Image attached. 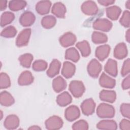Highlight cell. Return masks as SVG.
I'll use <instances>...</instances> for the list:
<instances>
[{"mask_svg": "<svg viewBox=\"0 0 130 130\" xmlns=\"http://www.w3.org/2000/svg\"><path fill=\"white\" fill-rule=\"evenodd\" d=\"M98 2L102 5H103L104 6H107L113 4L115 1L112 0H101L98 1Z\"/></svg>", "mask_w": 130, "mask_h": 130, "instance_id": "obj_44", "label": "cell"}, {"mask_svg": "<svg viewBox=\"0 0 130 130\" xmlns=\"http://www.w3.org/2000/svg\"><path fill=\"white\" fill-rule=\"evenodd\" d=\"M72 128L74 129H88V125L84 120H80L73 124Z\"/></svg>", "mask_w": 130, "mask_h": 130, "instance_id": "obj_39", "label": "cell"}, {"mask_svg": "<svg viewBox=\"0 0 130 130\" xmlns=\"http://www.w3.org/2000/svg\"><path fill=\"white\" fill-rule=\"evenodd\" d=\"M35 21V16L31 12L23 13L19 18V22L23 26L31 25Z\"/></svg>", "mask_w": 130, "mask_h": 130, "instance_id": "obj_11", "label": "cell"}, {"mask_svg": "<svg viewBox=\"0 0 130 130\" xmlns=\"http://www.w3.org/2000/svg\"><path fill=\"white\" fill-rule=\"evenodd\" d=\"M31 34V29L26 28L21 31L18 35L16 40V44L18 47H22L27 45L28 43L30 36Z\"/></svg>", "mask_w": 130, "mask_h": 130, "instance_id": "obj_4", "label": "cell"}, {"mask_svg": "<svg viewBox=\"0 0 130 130\" xmlns=\"http://www.w3.org/2000/svg\"><path fill=\"white\" fill-rule=\"evenodd\" d=\"M69 90L74 97L78 98L83 95L85 88L81 81L74 80L69 85Z\"/></svg>", "mask_w": 130, "mask_h": 130, "instance_id": "obj_2", "label": "cell"}, {"mask_svg": "<svg viewBox=\"0 0 130 130\" xmlns=\"http://www.w3.org/2000/svg\"><path fill=\"white\" fill-rule=\"evenodd\" d=\"M56 22V19L54 16L52 15H48L42 18L41 24L44 28L49 29L55 25Z\"/></svg>", "mask_w": 130, "mask_h": 130, "instance_id": "obj_30", "label": "cell"}, {"mask_svg": "<svg viewBox=\"0 0 130 130\" xmlns=\"http://www.w3.org/2000/svg\"><path fill=\"white\" fill-rule=\"evenodd\" d=\"M11 82L9 76L5 73H1L0 75V88H7L10 86Z\"/></svg>", "mask_w": 130, "mask_h": 130, "instance_id": "obj_36", "label": "cell"}, {"mask_svg": "<svg viewBox=\"0 0 130 130\" xmlns=\"http://www.w3.org/2000/svg\"><path fill=\"white\" fill-rule=\"evenodd\" d=\"M1 104L4 106H10L14 103V99L12 95L8 92L4 91L0 95Z\"/></svg>", "mask_w": 130, "mask_h": 130, "instance_id": "obj_24", "label": "cell"}, {"mask_svg": "<svg viewBox=\"0 0 130 130\" xmlns=\"http://www.w3.org/2000/svg\"><path fill=\"white\" fill-rule=\"evenodd\" d=\"M76 47L79 49L83 57H87L90 54V47L87 41L84 40L78 42L76 44Z\"/></svg>", "mask_w": 130, "mask_h": 130, "instance_id": "obj_28", "label": "cell"}, {"mask_svg": "<svg viewBox=\"0 0 130 130\" xmlns=\"http://www.w3.org/2000/svg\"><path fill=\"white\" fill-rule=\"evenodd\" d=\"M120 112L124 117L129 118V104H122L120 106Z\"/></svg>", "mask_w": 130, "mask_h": 130, "instance_id": "obj_40", "label": "cell"}, {"mask_svg": "<svg viewBox=\"0 0 130 130\" xmlns=\"http://www.w3.org/2000/svg\"><path fill=\"white\" fill-rule=\"evenodd\" d=\"M51 3L48 1H42L39 2L36 6L37 12L41 15H45L49 12Z\"/></svg>", "mask_w": 130, "mask_h": 130, "instance_id": "obj_17", "label": "cell"}, {"mask_svg": "<svg viewBox=\"0 0 130 130\" xmlns=\"http://www.w3.org/2000/svg\"><path fill=\"white\" fill-rule=\"evenodd\" d=\"M82 11L85 14L93 15L98 11V7L96 4L93 1H86L84 2L81 6Z\"/></svg>", "mask_w": 130, "mask_h": 130, "instance_id": "obj_7", "label": "cell"}, {"mask_svg": "<svg viewBox=\"0 0 130 130\" xmlns=\"http://www.w3.org/2000/svg\"><path fill=\"white\" fill-rule=\"evenodd\" d=\"M79 54L75 48H71L66 50L65 55L66 59L71 60L74 62H77L79 59Z\"/></svg>", "mask_w": 130, "mask_h": 130, "instance_id": "obj_29", "label": "cell"}, {"mask_svg": "<svg viewBox=\"0 0 130 130\" xmlns=\"http://www.w3.org/2000/svg\"><path fill=\"white\" fill-rule=\"evenodd\" d=\"M63 125L62 119L57 116H53L45 121V125L48 129H58Z\"/></svg>", "mask_w": 130, "mask_h": 130, "instance_id": "obj_5", "label": "cell"}, {"mask_svg": "<svg viewBox=\"0 0 130 130\" xmlns=\"http://www.w3.org/2000/svg\"><path fill=\"white\" fill-rule=\"evenodd\" d=\"M119 22L120 24L124 27H128L129 26V12L128 11H124Z\"/></svg>", "mask_w": 130, "mask_h": 130, "instance_id": "obj_38", "label": "cell"}, {"mask_svg": "<svg viewBox=\"0 0 130 130\" xmlns=\"http://www.w3.org/2000/svg\"><path fill=\"white\" fill-rule=\"evenodd\" d=\"M121 14V9L119 7L114 6L106 9V14L107 17L111 20H115L118 19Z\"/></svg>", "mask_w": 130, "mask_h": 130, "instance_id": "obj_27", "label": "cell"}, {"mask_svg": "<svg viewBox=\"0 0 130 130\" xmlns=\"http://www.w3.org/2000/svg\"><path fill=\"white\" fill-rule=\"evenodd\" d=\"M129 72V59L128 58L124 61L122 70H121V75L123 76H125Z\"/></svg>", "mask_w": 130, "mask_h": 130, "instance_id": "obj_41", "label": "cell"}, {"mask_svg": "<svg viewBox=\"0 0 130 130\" xmlns=\"http://www.w3.org/2000/svg\"><path fill=\"white\" fill-rule=\"evenodd\" d=\"M80 112L79 108L75 106L72 105L66 109L64 112L66 118L70 121H72L77 119L80 116Z\"/></svg>", "mask_w": 130, "mask_h": 130, "instance_id": "obj_9", "label": "cell"}, {"mask_svg": "<svg viewBox=\"0 0 130 130\" xmlns=\"http://www.w3.org/2000/svg\"><path fill=\"white\" fill-rule=\"evenodd\" d=\"M17 33V30L13 26H9L4 28L1 32V36L5 38L14 37Z\"/></svg>", "mask_w": 130, "mask_h": 130, "instance_id": "obj_35", "label": "cell"}, {"mask_svg": "<svg viewBox=\"0 0 130 130\" xmlns=\"http://www.w3.org/2000/svg\"><path fill=\"white\" fill-rule=\"evenodd\" d=\"M34 80L31 73L28 71L22 72L19 76L18 82L20 85H27L30 84Z\"/></svg>", "mask_w": 130, "mask_h": 130, "instance_id": "obj_20", "label": "cell"}, {"mask_svg": "<svg viewBox=\"0 0 130 130\" xmlns=\"http://www.w3.org/2000/svg\"><path fill=\"white\" fill-rule=\"evenodd\" d=\"M127 54V48L125 44L123 43H120L117 44L114 51V56L117 59H122Z\"/></svg>", "mask_w": 130, "mask_h": 130, "instance_id": "obj_18", "label": "cell"}, {"mask_svg": "<svg viewBox=\"0 0 130 130\" xmlns=\"http://www.w3.org/2000/svg\"><path fill=\"white\" fill-rule=\"evenodd\" d=\"M19 118L15 115H10L8 116L4 123L5 127L8 129H15L19 126Z\"/></svg>", "mask_w": 130, "mask_h": 130, "instance_id": "obj_12", "label": "cell"}, {"mask_svg": "<svg viewBox=\"0 0 130 130\" xmlns=\"http://www.w3.org/2000/svg\"><path fill=\"white\" fill-rule=\"evenodd\" d=\"M75 69L76 68L74 64L69 61H65L61 70V74L65 78H70L74 75Z\"/></svg>", "mask_w": 130, "mask_h": 130, "instance_id": "obj_14", "label": "cell"}, {"mask_svg": "<svg viewBox=\"0 0 130 130\" xmlns=\"http://www.w3.org/2000/svg\"><path fill=\"white\" fill-rule=\"evenodd\" d=\"M110 47L108 45H104L99 46L95 50V56L101 61L106 59L109 54Z\"/></svg>", "mask_w": 130, "mask_h": 130, "instance_id": "obj_13", "label": "cell"}, {"mask_svg": "<svg viewBox=\"0 0 130 130\" xmlns=\"http://www.w3.org/2000/svg\"><path fill=\"white\" fill-rule=\"evenodd\" d=\"M60 67V62L57 59H53L51 62L49 69L47 71V74L48 76L50 78H52L57 75L59 73Z\"/></svg>", "mask_w": 130, "mask_h": 130, "instance_id": "obj_16", "label": "cell"}, {"mask_svg": "<svg viewBox=\"0 0 130 130\" xmlns=\"http://www.w3.org/2000/svg\"><path fill=\"white\" fill-rule=\"evenodd\" d=\"M116 95L114 91L103 90L100 93L101 100L109 103H113L116 99Z\"/></svg>", "mask_w": 130, "mask_h": 130, "instance_id": "obj_22", "label": "cell"}, {"mask_svg": "<svg viewBox=\"0 0 130 130\" xmlns=\"http://www.w3.org/2000/svg\"><path fill=\"white\" fill-rule=\"evenodd\" d=\"M112 26L111 21L106 19H99L96 20L93 23V27L95 29L103 31H109Z\"/></svg>", "mask_w": 130, "mask_h": 130, "instance_id": "obj_6", "label": "cell"}, {"mask_svg": "<svg viewBox=\"0 0 130 130\" xmlns=\"http://www.w3.org/2000/svg\"><path fill=\"white\" fill-rule=\"evenodd\" d=\"M20 64L25 68H29L33 60V56L29 53H26L21 55L18 58Z\"/></svg>", "mask_w": 130, "mask_h": 130, "instance_id": "obj_34", "label": "cell"}, {"mask_svg": "<svg viewBox=\"0 0 130 130\" xmlns=\"http://www.w3.org/2000/svg\"><path fill=\"white\" fill-rule=\"evenodd\" d=\"M26 5V2L23 1H11L9 2V8L13 11H17L23 9Z\"/></svg>", "mask_w": 130, "mask_h": 130, "instance_id": "obj_32", "label": "cell"}, {"mask_svg": "<svg viewBox=\"0 0 130 130\" xmlns=\"http://www.w3.org/2000/svg\"><path fill=\"white\" fill-rule=\"evenodd\" d=\"M120 128L121 129H128L129 130L130 129V123L129 121L126 119H123L121 121L120 123Z\"/></svg>", "mask_w": 130, "mask_h": 130, "instance_id": "obj_42", "label": "cell"}, {"mask_svg": "<svg viewBox=\"0 0 130 130\" xmlns=\"http://www.w3.org/2000/svg\"><path fill=\"white\" fill-rule=\"evenodd\" d=\"M122 87L123 89H127L129 88V76L125 78L122 83Z\"/></svg>", "mask_w": 130, "mask_h": 130, "instance_id": "obj_43", "label": "cell"}, {"mask_svg": "<svg viewBox=\"0 0 130 130\" xmlns=\"http://www.w3.org/2000/svg\"><path fill=\"white\" fill-rule=\"evenodd\" d=\"M129 3H130V1H128L126 3V5H125V7L127 8V9H129Z\"/></svg>", "mask_w": 130, "mask_h": 130, "instance_id": "obj_48", "label": "cell"}, {"mask_svg": "<svg viewBox=\"0 0 130 130\" xmlns=\"http://www.w3.org/2000/svg\"><path fill=\"white\" fill-rule=\"evenodd\" d=\"M99 83L101 86L108 88H113L115 85V80L103 73L100 78Z\"/></svg>", "mask_w": 130, "mask_h": 130, "instance_id": "obj_15", "label": "cell"}, {"mask_svg": "<svg viewBox=\"0 0 130 130\" xmlns=\"http://www.w3.org/2000/svg\"><path fill=\"white\" fill-rule=\"evenodd\" d=\"M102 65L96 59H92L88 63L87 71L89 75L93 78H97L101 70Z\"/></svg>", "mask_w": 130, "mask_h": 130, "instance_id": "obj_3", "label": "cell"}, {"mask_svg": "<svg viewBox=\"0 0 130 130\" xmlns=\"http://www.w3.org/2000/svg\"><path fill=\"white\" fill-rule=\"evenodd\" d=\"M67 86L66 81L63 78L58 76L54 79L52 82V87L56 92H59L64 90Z\"/></svg>", "mask_w": 130, "mask_h": 130, "instance_id": "obj_23", "label": "cell"}, {"mask_svg": "<svg viewBox=\"0 0 130 130\" xmlns=\"http://www.w3.org/2000/svg\"><path fill=\"white\" fill-rule=\"evenodd\" d=\"M126 39L128 42H129V29L127 30L126 34Z\"/></svg>", "mask_w": 130, "mask_h": 130, "instance_id": "obj_46", "label": "cell"}, {"mask_svg": "<svg viewBox=\"0 0 130 130\" xmlns=\"http://www.w3.org/2000/svg\"><path fill=\"white\" fill-rule=\"evenodd\" d=\"M72 102V98L68 92H63L59 94L56 99V102L58 105L61 107L66 106Z\"/></svg>", "mask_w": 130, "mask_h": 130, "instance_id": "obj_25", "label": "cell"}, {"mask_svg": "<svg viewBox=\"0 0 130 130\" xmlns=\"http://www.w3.org/2000/svg\"><path fill=\"white\" fill-rule=\"evenodd\" d=\"M96 113L97 115L100 118H112L115 114V110L112 106L102 103L98 107Z\"/></svg>", "mask_w": 130, "mask_h": 130, "instance_id": "obj_1", "label": "cell"}, {"mask_svg": "<svg viewBox=\"0 0 130 130\" xmlns=\"http://www.w3.org/2000/svg\"><path fill=\"white\" fill-rule=\"evenodd\" d=\"M76 41V36L70 32H66L59 38L60 44L64 47H67L73 45Z\"/></svg>", "mask_w": 130, "mask_h": 130, "instance_id": "obj_10", "label": "cell"}, {"mask_svg": "<svg viewBox=\"0 0 130 130\" xmlns=\"http://www.w3.org/2000/svg\"><path fill=\"white\" fill-rule=\"evenodd\" d=\"M107 36L102 32L94 31L92 35V41L95 44H102L107 41Z\"/></svg>", "mask_w": 130, "mask_h": 130, "instance_id": "obj_33", "label": "cell"}, {"mask_svg": "<svg viewBox=\"0 0 130 130\" xmlns=\"http://www.w3.org/2000/svg\"><path fill=\"white\" fill-rule=\"evenodd\" d=\"M7 1H0V10L3 11L6 9L7 7Z\"/></svg>", "mask_w": 130, "mask_h": 130, "instance_id": "obj_45", "label": "cell"}, {"mask_svg": "<svg viewBox=\"0 0 130 130\" xmlns=\"http://www.w3.org/2000/svg\"><path fill=\"white\" fill-rule=\"evenodd\" d=\"M28 129H41L40 127H39L38 126H36V125H34L30 127L29 128H28Z\"/></svg>", "mask_w": 130, "mask_h": 130, "instance_id": "obj_47", "label": "cell"}, {"mask_svg": "<svg viewBox=\"0 0 130 130\" xmlns=\"http://www.w3.org/2000/svg\"><path fill=\"white\" fill-rule=\"evenodd\" d=\"M99 129H116L117 124L116 122L112 120H105L100 121L96 125Z\"/></svg>", "mask_w": 130, "mask_h": 130, "instance_id": "obj_26", "label": "cell"}, {"mask_svg": "<svg viewBox=\"0 0 130 130\" xmlns=\"http://www.w3.org/2000/svg\"><path fill=\"white\" fill-rule=\"evenodd\" d=\"M32 67L36 71H42L47 68V63L43 60H38L33 63Z\"/></svg>", "mask_w": 130, "mask_h": 130, "instance_id": "obj_37", "label": "cell"}, {"mask_svg": "<svg viewBox=\"0 0 130 130\" xmlns=\"http://www.w3.org/2000/svg\"><path fill=\"white\" fill-rule=\"evenodd\" d=\"M14 14L10 12H5L2 14L1 17V25L4 26L11 23L14 19Z\"/></svg>", "mask_w": 130, "mask_h": 130, "instance_id": "obj_31", "label": "cell"}, {"mask_svg": "<svg viewBox=\"0 0 130 130\" xmlns=\"http://www.w3.org/2000/svg\"><path fill=\"white\" fill-rule=\"evenodd\" d=\"M105 71L106 73L113 77H116L117 75V62L112 59H109L105 66Z\"/></svg>", "mask_w": 130, "mask_h": 130, "instance_id": "obj_21", "label": "cell"}, {"mask_svg": "<svg viewBox=\"0 0 130 130\" xmlns=\"http://www.w3.org/2000/svg\"><path fill=\"white\" fill-rule=\"evenodd\" d=\"M95 104L92 99L84 100L81 105L82 113L85 115H91L94 111Z\"/></svg>", "mask_w": 130, "mask_h": 130, "instance_id": "obj_8", "label": "cell"}, {"mask_svg": "<svg viewBox=\"0 0 130 130\" xmlns=\"http://www.w3.org/2000/svg\"><path fill=\"white\" fill-rule=\"evenodd\" d=\"M52 13L57 17L61 18H64L66 13V7L60 2L56 3L52 7Z\"/></svg>", "mask_w": 130, "mask_h": 130, "instance_id": "obj_19", "label": "cell"}]
</instances>
